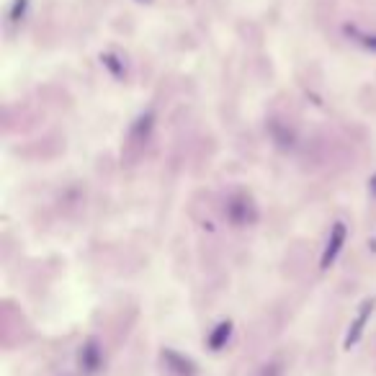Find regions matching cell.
Listing matches in <instances>:
<instances>
[{"label": "cell", "instance_id": "obj_7", "mask_svg": "<svg viewBox=\"0 0 376 376\" xmlns=\"http://www.w3.org/2000/svg\"><path fill=\"white\" fill-rule=\"evenodd\" d=\"M26 8H29V0H13V6H10V10H8V21H10V24H18V21H24Z\"/></svg>", "mask_w": 376, "mask_h": 376}, {"label": "cell", "instance_id": "obj_2", "mask_svg": "<svg viewBox=\"0 0 376 376\" xmlns=\"http://www.w3.org/2000/svg\"><path fill=\"white\" fill-rule=\"evenodd\" d=\"M345 242H348V224L335 222L333 227H330V235H327L322 258H320V268H322V271H327V268L338 260V256H340L343 248H345Z\"/></svg>", "mask_w": 376, "mask_h": 376}, {"label": "cell", "instance_id": "obj_6", "mask_svg": "<svg viewBox=\"0 0 376 376\" xmlns=\"http://www.w3.org/2000/svg\"><path fill=\"white\" fill-rule=\"evenodd\" d=\"M80 366L86 368L88 374H95L98 366H101V351H98V345L93 340L86 343V348L80 351Z\"/></svg>", "mask_w": 376, "mask_h": 376}, {"label": "cell", "instance_id": "obj_4", "mask_svg": "<svg viewBox=\"0 0 376 376\" xmlns=\"http://www.w3.org/2000/svg\"><path fill=\"white\" fill-rule=\"evenodd\" d=\"M163 361L168 363V368H171L175 376H196L198 374L196 363L175 351H163Z\"/></svg>", "mask_w": 376, "mask_h": 376}, {"label": "cell", "instance_id": "obj_9", "mask_svg": "<svg viewBox=\"0 0 376 376\" xmlns=\"http://www.w3.org/2000/svg\"><path fill=\"white\" fill-rule=\"evenodd\" d=\"M368 188H371V194H374V196H376V175H374V178H371V180H368Z\"/></svg>", "mask_w": 376, "mask_h": 376}, {"label": "cell", "instance_id": "obj_8", "mask_svg": "<svg viewBox=\"0 0 376 376\" xmlns=\"http://www.w3.org/2000/svg\"><path fill=\"white\" fill-rule=\"evenodd\" d=\"M361 42L366 44L368 49H374V52H376V34H361Z\"/></svg>", "mask_w": 376, "mask_h": 376}, {"label": "cell", "instance_id": "obj_5", "mask_svg": "<svg viewBox=\"0 0 376 376\" xmlns=\"http://www.w3.org/2000/svg\"><path fill=\"white\" fill-rule=\"evenodd\" d=\"M230 335H232V322L224 320V322H219V325L212 330V335L206 338V345H209L212 351H222L224 345H227V340H230Z\"/></svg>", "mask_w": 376, "mask_h": 376}, {"label": "cell", "instance_id": "obj_3", "mask_svg": "<svg viewBox=\"0 0 376 376\" xmlns=\"http://www.w3.org/2000/svg\"><path fill=\"white\" fill-rule=\"evenodd\" d=\"M374 307H376V299H366L359 307V315H356V320H353L351 327H348V335H345V351H351L353 345L363 338V330H366L368 320L374 315Z\"/></svg>", "mask_w": 376, "mask_h": 376}, {"label": "cell", "instance_id": "obj_1", "mask_svg": "<svg viewBox=\"0 0 376 376\" xmlns=\"http://www.w3.org/2000/svg\"><path fill=\"white\" fill-rule=\"evenodd\" d=\"M224 214L235 227H248V224L258 222V206L253 201L250 194L245 191H235L230 198H227V206H224Z\"/></svg>", "mask_w": 376, "mask_h": 376}]
</instances>
